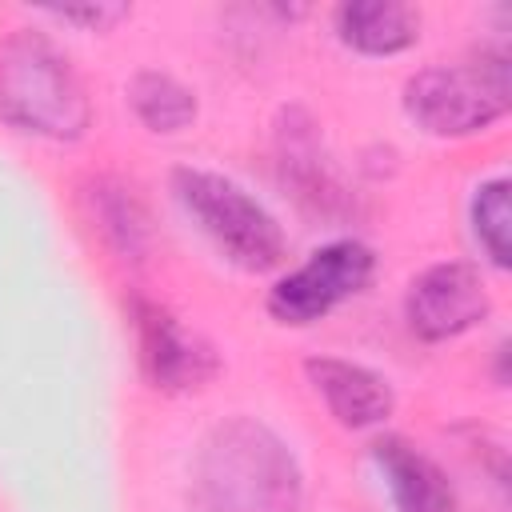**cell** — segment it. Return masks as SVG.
Masks as SVG:
<instances>
[{"label": "cell", "instance_id": "5bb4252c", "mask_svg": "<svg viewBox=\"0 0 512 512\" xmlns=\"http://www.w3.org/2000/svg\"><path fill=\"white\" fill-rule=\"evenodd\" d=\"M508 180H484L472 196V236L484 248V256L496 268H508L512 260V204H508Z\"/></svg>", "mask_w": 512, "mask_h": 512}, {"label": "cell", "instance_id": "6da1fadb", "mask_svg": "<svg viewBox=\"0 0 512 512\" xmlns=\"http://www.w3.org/2000/svg\"><path fill=\"white\" fill-rule=\"evenodd\" d=\"M196 512H300L304 472L288 440L256 416L220 420L192 460Z\"/></svg>", "mask_w": 512, "mask_h": 512}, {"label": "cell", "instance_id": "ba28073f", "mask_svg": "<svg viewBox=\"0 0 512 512\" xmlns=\"http://www.w3.org/2000/svg\"><path fill=\"white\" fill-rule=\"evenodd\" d=\"M312 392L324 400V408L336 416V424L360 432V428H376L388 420L396 396L392 384L356 360H340V356H316L304 364Z\"/></svg>", "mask_w": 512, "mask_h": 512}, {"label": "cell", "instance_id": "9a60e30c", "mask_svg": "<svg viewBox=\"0 0 512 512\" xmlns=\"http://www.w3.org/2000/svg\"><path fill=\"white\" fill-rule=\"evenodd\" d=\"M52 16L64 20V24H84V28H92V32H104V28H112L116 20H124L128 8H124V4H84V8H52Z\"/></svg>", "mask_w": 512, "mask_h": 512}, {"label": "cell", "instance_id": "7c38bea8", "mask_svg": "<svg viewBox=\"0 0 512 512\" xmlns=\"http://www.w3.org/2000/svg\"><path fill=\"white\" fill-rule=\"evenodd\" d=\"M128 104L148 132H164V136L196 120V92L180 84L172 72H156V68H144L128 80Z\"/></svg>", "mask_w": 512, "mask_h": 512}, {"label": "cell", "instance_id": "9c48e42d", "mask_svg": "<svg viewBox=\"0 0 512 512\" xmlns=\"http://www.w3.org/2000/svg\"><path fill=\"white\" fill-rule=\"evenodd\" d=\"M372 460L384 476L396 512H456V492L444 468L424 456L404 436H384L372 444Z\"/></svg>", "mask_w": 512, "mask_h": 512}, {"label": "cell", "instance_id": "277c9868", "mask_svg": "<svg viewBox=\"0 0 512 512\" xmlns=\"http://www.w3.org/2000/svg\"><path fill=\"white\" fill-rule=\"evenodd\" d=\"M512 104V68L504 52H480L416 72L404 88V112L428 136H472L492 128Z\"/></svg>", "mask_w": 512, "mask_h": 512}, {"label": "cell", "instance_id": "7a4b0ae2", "mask_svg": "<svg viewBox=\"0 0 512 512\" xmlns=\"http://www.w3.org/2000/svg\"><path fill=\"white\" fill-rule=\"evenodd\" d=\"M0 120L40 140H76L92 120L72 60L36 28H16L0 44Z\"/></svg>", "mask_w": 512, "mask_h": 512}, {"label": "cell", "instance_id": "3957f363", "mask_svg": "<svg viewBox=\"0 0 512 512\" xmlns=\"http://www.w3.org/2000/svg\"><path fill=\"white\" fill-rule=\"evenodd\" d=\"M172 196L228 264L244 272H268L284 260L280 220L232 176L208 168H176Z\"/></svg>", "mask_w": 512, "mask_h": 512}, {"label": "cell", "instance_id": "8fae6325", "mask_svg": "<svg viewBox=\"0 0 512 512\" xmlns=\"http://www.w3.org/2000/svg\"><path fill=\"white\" fill-rule=\"evenodd\" d=\"M276 148H280L284 184H292L300 200H312L316 208H324L328 200L340 196L332 156L324 152V140L316 136L312 120H304L300 112H288L284 124L276 128Z\"/></svg>", "mask_w": 512, "mask_h": 512}, {"label": "cell", "instance_id": "8992f818", "mask_svg": "<svg viewBox=\"0 0 512 512\" xmlns=\"http://www.w3.org/2000/svg\"><path fill=\"white\" fill-rule=\"evenodd\" d=\"M128 320L136 336V356L144 376L164 392H192L216 376V352L180 324L164 304L148 296L128 300Z\"/></svg>", "mask_w": 512, "mask_h": 512}, {"label": "cell", "instance_id": "4fadbf2b", "mask_svg": "<svg viewBox=\"0 0 512 512\" xmlns=\"http://www.w3.org/2000/svg\"><path fill=\"white\" fill-rule=\"evenodd\" d=\"M88 200H92V220L100 224L104 240L124 260H140L148 244V216H144L140 196L120 180H96Z\"/></svg>", "mask_w": 512, "mask_h": 512}, {"label": "cell", "instance_id": "52a82bcc", "mask_svg": "<svg viewBox=\"0 0 512 512\" xmlns=\"http://www.w3.org/2000/svg\"><path fill=\"white\" fill-rule=\"evenodd\" d=\"M488 308H492V300H488L480 272L460 260L424 268L420 276H412V284L404 292V320H408L412 336H420L428 344L464 336L468 328H476L488 316Z\"/></svg>", "mask_w": 512, "mask_h": 512}, {"label": "cell", "instance_id": "30bf717a", "mask_svg": "<svg viewBox=\"0 0 512 512\" xmlns=\"http://www.w3.org/2000/svg\"><path fill=\"white\" fill-rule=\"evenodd\" d=\"M336 36L364 56H396L416 44L420 16L400 0H352L336 8Z\"/></svg>", "mask_w": 512, "mask_h": 512}, {"label": "cell", "instance_id": "5b68a950", "mask_svg": "<svg viewBox=\"0 0 512 512\" xmlns=\"http://www.w3.org/2000/svg\"><path fill=\"white\" fill-rule=\"evenodd\" d=\"M372 272H376V256L364 240H352V236L332 240L272 284L268 312L292 328L316 324L344 300L360 296L368 288Z\"/></svg>", "mask_w": 512, "mask_h": 512}]
</instances>
